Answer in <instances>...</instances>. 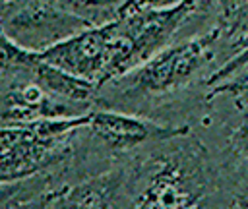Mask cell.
Wrapping results in <instances>:
<instances>
[{"instance_id":"obj_7","label":"cell","mask_w":248,"mask_h":209,"mask_svg":"<svg viewBox=\"0 0 248 209\" xmlns=\"http://www.w3.org/2000/svg\"><path fill=\"white\" fill-rule=\"evenodd\" d=\"M85 130L114 151H130L147 141H165L188 134V126H165L116 108H95Z\"/></svg>"},{"instance_id":"obj_3","label":"cell","mask_w":248,"mask_h":209,"mask_svg":"<svg viewBox=\"0 0 248 209\" xmlns=\"http://www.w3.org/2000/svg\"><path fill=\"white\" fill-rule=\"evenodd\" d=\"M120 52L122 39L114 21L101 27H89L45 50H37L41 60L93 81L99 91L116 79Z\"/></svg>"},{"instance_id":"obj_1","label":"cell","mask_w":248,"mask_h":209,"mask_svg":"<svg viewBox=\"0 0 248 209\" xmlns=\"http://www.w3.org/2000/svg\"><path fill=\"white\" fill-rule=\"evenodd\" d=\"M221 39L223 25L217 21L211 29L163 48L136 70L110 81L107 87L116 89L120 101L151 99L174 93L186 87L211 64L213 58H217Z\"/></svg>"},{"instance_id":"obj_2","label":"cell","mask_w":248,"mask_h":209,"mask_svg":"<svg viewBox=\"0 0 248 209\" xmlns=\"http://www.w3.org/2000/svg\"><path fill=\"white\" fill-rule=\"evenodd\" d=\"M91 112L78 118H41L2 126V184L33 178L70 155L72 137L89 124Z\"/></svg>"},{"instance_id":"obj_11","label":"cell","mask_w":248,"mask_h":209,"mask_svg":"<svg viewBox=\"0 0 248 209\" xmlns=\"http://www.w3.org/2000/svg\"><path fill=\"white\" fill-rule=\"evenodd\" d=\"M232 145L244 157H248V112H244V116L240 118L238 126L232 132Z\"/></svg>"},{"instance_id":"obj_8","label":"cell","mask_w":248,"mask_h":209,"mask_svg":"<svg viewBox=\"0 0 248 209\" xmlns=\"http://www.w3.org/2000/svg\"><path fill=\"white\" fill-rule=\"evenodd\" d=\"M122 180V170H107L91 176L64 192V209H108Z\"/></svg>"},{"instance_id":"obj_6","label":"cell","mask_w":248,"mask_h":209,"mask_svg":"<svg viewBox=\"0 0 248 209\" xmlns=\"http://www.w3.org/2000/svg\"><path fill=\"white\" fill-rule=\"evenodd\" d=\"M203 194V180L182 161L169 159L155 166L132 209H196Z\"/></svg>"},{"instance_id":"obj_5","label":"cell","mask_w":248,"mask_h":209,"mask_svg":"<svg viewBox=\"0 0 248 209\" xmlns=\"http://www.w3.org/2000/svg\"><path fill=\"white\" fill-rule=\"evenodd\" d=\"M95 108L93 103L54 97L21 74L2 72V126L41 118H78Z\"/></svg>"},{"instance_id":"obj_12","label":"cell","mask_w":248,"mask_h":209,"mask_svg":"<svg viewBox=\"0 0 248 209\" xmlns=\"http://www.w3.org/2000/svg\"><path fill=\"white\" fill-rule=\"evenodd\" d=\"M140 4L143 6H153V8H167V6H172V4H178L180 0H138Z\"/></svg>"},{"instance_id":"obj_14","label":"cell","mask_w":248,"mask_h":209,"mask_svg":"<svg viewBox=\"0 0 248 209\" xmlns=\"http://www.w3.org/2000/svg\"><path fill=\"white\" fill-rule=\"evenodd\" d=\"M62 195H64V194H62ZM62 195H60V197L56 199V203H54V205H52L50 209H64V203H62Z\"/></svg>"},{"instance_id":"obj_9","label":"cell","mask_w":248,"mask_h":209,"mask_svg":"<svg viewBox=\"0 0 248 209\" xmlns=\"http://www.w3.org/2000/svg\"><path fill=\"white\" fill-rule=\"evenodd\" d=\"M68 14L79 17L89 27H101L118 19L128 0H52Z\"/></svg>"},{"instance_id":"obj_4","label":"cell","mask_w":248,"mask_h":209,"mask_svg":"<svg viewBox=\"0 0 248 209\" xmlns=\"http://www.w3.org/2000/svg\"><path fill=\"white\" fill-rule=\"evenodd\" d=\"M85 29H89L85 21L68 14L52 0L4 2L2 33L25 48L45 50Z\"/></svg>"},{"instance_id":"obj_10","label":"cell","mask_w":248,"mask_h":209,"mask_svg":"<svg viewBox=\"0 0 248 209\" xmlns=\"http://www.w3.org/2000/svg\"><path fill=\"white\" fill-rule=\"evenodd\" d=\"M64 192L60 190H43V192H33V194H14V199H4L2 209H50L56 199Z\"/></svg>"},{"instance_id":"obj_13","label":"cell","mask_w":248,"mask_h":209,"mask_svg":"<svg viewBox=\"0 0 248 209\" xmlns=\"http://www.w3.org/2000/svg\"><path fill=\"white\" fill-rule=\"evenodd\" d=\"M236 203H238L242 209H248V195H240V197L236 199Z\"/></svg>"}]
</instances>
